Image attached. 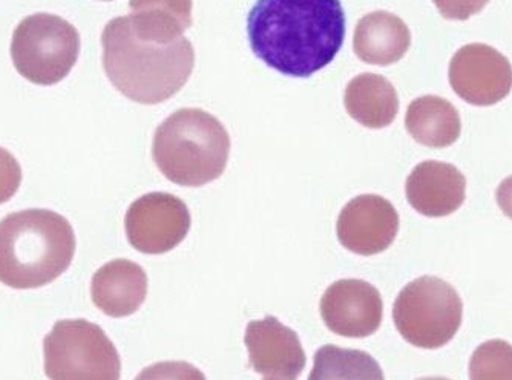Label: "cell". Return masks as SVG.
<instances>
[{
    "instance_id": "cell-13",
    "label": "cell",
    "mask_w": 512,
    "mask_h": 380,
    "mask_svg": "<svg viewBox=\"0 0 512 380\" xmlns=\"http://www.w3.org/2000/svg\"><path fill=\"white\" fill-rule=\"evenodd\" d=\"M405 192L416 212L428 218H444L462 206L467 180L453 164L424 161L407 178Z\"/></svg>"
},
{
    "instance_id": "cell-7",
    "label": "cell",
    "mask_w": 512,
    "mask_h": 380,
    "mask_svg": "<svg viewBox=\"0 0 512 380\" xmlns=\"http://www.w3.org/2000/svg\"><path fill=\"white\" fill-rule=\"evenodd\" d=\"M45 373L51 380H119V351L99 325L85 319L54 324L43 341Z\"/></svg>"
},
{
    "instance_id": "cell-26",
    "label": "cell",
    "mask_w": 512,
    "mask_h": 380,
    "mask_svg": "<svg viewBox=\"0 0 512 380\" xmlns=\"http://www.w3.org/2000/svg\"><path fill=\"white\" fill-rule=\"evenodd\" d=\"M267 380H269V379H267Z\"/></svg>"
},
{
    "instance_id": "cell-9",
    "label": "cell",
    "mask_w": 512,
    "mask_h": 380,
    "mask_svg": "<svg viewBox=\"0 0 512 380\" xmlns=\"http://www.w3.org/2000/svg\"><path fill=\"white\" fill-rule=\"evenodd\" d=\"M450 83L460 99L470 105H496L511 92L512 66L493 46L471 43L451 59Z\"/></svg>"
},
{
    "instance_id": "cell-1",
    "label": "cell",
    "mask_w": 512,
    "mask_h": 380,
    "mask_svg": "<svg viewBox=\"0 0 512 380\" xmlns=\"http://www.w3.org/2000/svg\"><path fill=\"white\" fill-rule=\"evenodd\" d=\"M247 36L267 66L306 79L341 51L345 13L339 0H258L247 17Z\"/></svg>"
},
{
    "instance_id": "cell-24",
    "label": "cell",
    "mask_w": 512,
    "mask_h": 380,
    "mask_svg": "<svg viewBox=\"0 0 512 380\" xmlns=\"http://www.w3.org/2000/svg\"><path fill=\"white\" fill-rule=\"evenodd\" d=\"M496 200L502 212L512 220V175L497 187Z\"/></svg>"
},
{
    "instance_id": "cell-22",
    "label": "cell",
    "mask_w": 512,
    "mask_h": 380,
    "mask_svg": "<svg viewBox=\"0 0 512 380\" xmlns=\"http://www.w3.org/2000/svg\"><path fill=\"white\" fill-rule=\"evenodd\" d=\"M22 183L19 161L7 149L0 148V204L7 203L16 195Z\"/></svg>"
},
{
    "instance_id": "cell-5",
    "label": "cell",
    "mask_w": 512,
    "mask_h": 380,
    "mask_svg": "<svg viewBox=\"0 0 512 380\" xmlns=\"http://www.w3.org/2000/svg\"><path fill=\"white\" fill-rule=\"evenodd\" d=\"M463 318V302L453 285L421 276L405 285L393 305V321L414 347L436 350L453 341Z\"/></svg>"
},
{
    "instance_id": "cell-14",
    "label": "cell",
    "mask_w": 512,
    "mask_h": 380,
    "mask_svg": "<svg viewBox=\"0 0 512 380\" xmlns=\"http://www.w3.org/2000/svg\"><path fill=\"white\" fill-rule=\"evenodd\" d=\"M148 295V275L128 259H115L92 276L91 296L97 308L111 318H126L142 307Z\"/></svg>"
},
{
    "instance_id": "cell-17",
    "label": "cell",
    "mask_w": 512,
    "mask_h": 380,
    "mask_svg": "<svg viewBox=\"0 0 512 380\" xmlns=\"http://www.w3.org/2000/svg\"><path fill=\"white\" fill-rule=\"evenodd\" d=\"M405 126L419 145L428 148H448L459 140L462 132L457 109L437 95H424L411 102Z\"/></svg>"
},
{
    "instance_id": "cell-12",
    "label": "cell",
    "mask_w": 512,
    "mask_h": 380,
    "mask_svg": "<svg viewBox=\"0 0 512 380\" xmlns=\"http://www.w3.org/2000/svg\"><path fill=\"white\" fill-rule=\"evenodd\" d=\"M244 344L250 367L266 379L298 380L306 368V353L298 335L275 316L249 322Z\"/></svg>"
},
{
    "instance_id": "cell-2",
    "label": "cell",
    "mask_w": 512,
    "mask_h": 380,
    "mask_svg": "<svg viewBox=\"0 0 512 380\" xmlns=\"http://www.w3.org/2000/svg\"><path fill=\"white\" fill-rule=\"evenodd\" d=\"M102 46L109 82L142 105L171 99L194 71V46L186 37L171 43L151 42L135 33L129 16L115 17L106 25Z\"/></svg>"
},
{
    "instance_id": "cell-23",
    "label": "cell",
    "mask_w": 512,
    "mask_h": 380,
    "mask_svg": "<svg viewBox=\"0 0 512 380\" xmlns=\"http://www.w3.org/2000/svg\"><path fill=\"white\" fill-rule=\"evenodd\" d=\"M445 19L467 20L480 13L490 0H433Z\"/></svg>"
},
{
    "instance_id": "cell-20",
    "label": "cell",
    "mask_w": 512,
    "mask_h": 380,
    "mask_svg": "<svg viewBox=\"0 0 512 380\" xmlns=\"http://www.w3.org/2000/svg\"><path fill=\"white\" fill-rule=\"evenodd\" d=\"M470 380H512V345L502 339L479 345L471 356Z\"/></svg>"
},
{
    "instance_id": "cell-8",
    "label": "cell",
    "mask_w": 512,
    "mask_h": 380,
    "mask_svg": "<svg viewBox=\"0 0 512 380\" xmlns=\"http://www.w3.org/2000/svg\"><path fill=\"white\" fill-rule=\"evenodd\" d=\"M188 206L175 195L152 192L129 206L125 218L129 244L146 255H163L183 243L191 230Z\"/></svg>"
},
{
    "instance_id": "cell-16",
    "label": "cell",
    "mask_w": 512,
    "mask_h": 380,
    "mask_svg": "<svg viewBox=\"0 0 512 380\" xmlns=\"http://www.w3.org/2000/svg\"><path fill=\"white\" fill-rule=\"evenodd\" d=\"M344 103L350 117L370 129L387 128L399 112L398 92L379 74L355 77L345 89Z\"/></svg>"
},
{
    "instance_id": "cell-4",
    "label": "cell",
    "mask_w": 512,
    "mask_h": 380,
    "mask_svg": "<svg viewBox=\"0 0 512 380\" xmlns=\"http://www.w3.org/2000/svg\"><path fill=\"white\" fill-rule=\"evenodd\" d=\"M230 137L220 120L201 109H180L158 126L152 145L157 168L172 183L200 187L223 175Z\"/></svg>"
},
{
    "instance_id": "cell-11",
    "label": "cell",
    "mask_w": 512,
    "mask_h": 380,
    "mask_svg": "<svg viewBox=\"0 0 512 380\" xmlns=\"http://www.w3.org/2000/svg\"><path fill=\"white\" fill-rule=\"evenodd\" d=\"M342 247L361 256L385 252L399 232V213L379 195H359L339 213L336 224Z\"/></svg>"
},
{
    "instance_id": "cell-21",
    "label": "cell",
    "mask_w": 512,
    "mask_h": 380,
    "mask_svg": "<svg viewBox=\"0 0 512 380\" xmlns=\"http://www.w3.org/2000/svg\"><path fill=\"white\" fill-rule=\"evenodd\" d=\"M134 380H206V376L188 362L166 361L145 368Z\"/></svg>"
},
{
    "instance_id": "cell-18",
    "label": "cell",
    "mask_w": 512,
    "mask_h": 380,
    "mask_svg": "<svg viewBox=\"0 0 512 380\" xmlns=\"http://www.w3.org/2000/svg\"><path fill=\"white\" fill-rule=\"evenodd\" d=\"M132 28L151 42L171 43L192 27V0H131Z\"/></svg>"
},
{
    "instance_id": "cell-15",
    "label": "cell",
    "mask_w": 512,
    "mask_h": 380,
    "mask_svg": "<svg viewBox=\"0 0 512 380\" xmlns=\"http://www.w3.org/2000/svg\"><path fill=\"white\" fill-rule=\"evenodd\" d=\"M411 33L401 17L375 11L356 25L353 50L368 65L388 66L399 62L410 50Z\"/></svg>"
},
{
    "instance_id": "cell-10",
    "label": "cell",
    "mask_w": 512,
    "mask_h": 380,
    "mask_svg": "<svg viewBox=\"0 0 512 380\" xmlns=\"http://www.w3.org/2000/svg\"><path fill=\"white\" fill-rule=\"evenodd\" d=\"M319 308L327 328L345 338L375 335L384 318L381 293L362 279L333 282L322 295Z\"/></svg>"
},
{
    "instance_id": "cell-25",
    "label": "cell",
    "mask_w": 512,
    "mask_h": 380,
    "mask_svg": "<svg viewBox=\"0 0 512 380\" xmlns=\"http://www.w3.org/2000/svg\"><path fill=\"white\" fill-rule=\"evenodd\" d=\"M417 380H450V379H447V377H424V379H417Z\"/></svg>"
},
{
    "instance_id": "cell-19",
    "label": "cell",
    "mask_w": 512,
    "mask_h": 380,
    "mask_svg": "<svg viewBox=\"0 0 512 380\" xmlns=\"http://www.w3.org/2000/svg\"><path fill=\"white\" fill-rule=\"evenodd\" d=\"M309 380H385V376L365 351L325 345L316 351Z\"/></svg>"
},
{
    "instance_id": "cell-3",
    "label": "cell",
    "mask_w": 512,
    "mask_h": 380,
    "mask_svg": "<svg viewBox=\"0 0 512 380\" xmlns=\"http://www.w3.org/2000/svg\"><path fill=\"white\" fill-rule=\"evenodd\" d=\"M76 235L53 210L28 209L0 221V282L37 289L56 281L73 263Z\"/></svg>"
},
{
    "instance_id": "cell-6",
    "label": "cell",
    "mask_w": 512,
    "mask_h": 380,
    "mask_svg": "<svg viewBox=\"0 0 512 380\" xmlns=\"http://www.w3.org/2000/svg\"><path fill=\"white\" fill-rule=\"evenodd\" d=\"M79 54V31L54 14L25 17L11 40V59L17 73L40 86L56 85L66 79Z\"/></svg>"
}]
</instances>
